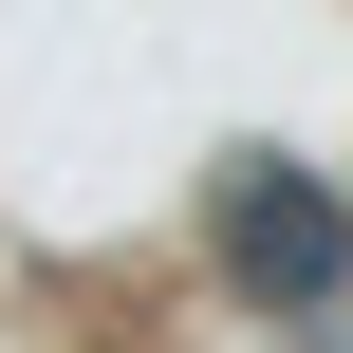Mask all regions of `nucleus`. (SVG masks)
I'll list each match as a JSON object with an SVG mask.
<instances>
[{"label": "nucleus", "mask_w": 353, "mask_h": 353, "mask_svg": "<svg viewBox=\"0 0 353 353\" xmlns=\"http://www.w3.org/2000/svg\"><path fill=\"white\" fill-rule=\"evenodd\" d=\"M223 261H242V298H279V316H316L353 279V205L316 168H223Z\"/></svg>", "instance_id": "f257e3e1"}]
</instances>
